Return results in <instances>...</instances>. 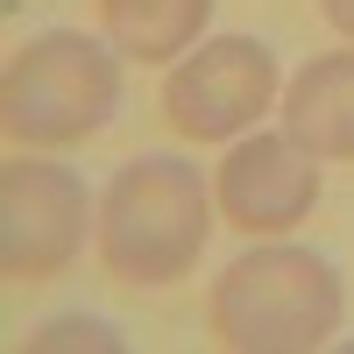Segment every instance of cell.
I'll return each mask as SVG.
<instances>
[{"label":"cell","mask_w":354,"mask_h":354,"mask_svg":"<svg viewBox=\"0 0 354 354\" xmlns=\"http://www.w3.org/2000/svg\"><path fill=\"white\" fill-rule=\"evenodd\" d=\"M205 21H213V0H100L106 43L135 64H170L205 36Z\"/></svg>","instance_id":"ba28073f"},{"label":"cell","mask_w":354,"mask_h":354,"mask_svg":"<svg viewBox=\"0 0 354 354\" xmlns=\"http://www.w3.org/2000/svg\"><path fill=\"white\" fill-rule=\"evenodd\" d=\"M340 312H347V290L333 262L312 248L270 241L234 255L213 277L205 326L227 354H312L340 333Z\"/></svg>","instance_id":"7a4b0ae2"},{"label":"cell","mask_w":354,"mask_h":354,"mask_svg":"<svg viewBox=\"0 0 354 354\" xmlns=\"http://www.w3.org/2000/svg\"><path fill=\"white\" fill-rule=\"evenodd\" d=\"M220 220L234 234H283L319 205V156L298 135H241L213 170Z\"/></svg>","instance_id":"8992f818"},{"label":"cell","mask_w":354,"mask_h":354,"mask_svg":"<svg viewBox=\"0 0 354 354\" xmlns=\"http://www.w3.org/2000/svg\"><path fill=\"white\" fill-rule=\"evenodd\" d=\"M93 192L71 163H43V149H15L0 163V270L8 283H43L71 270L85 248Z\"/></svg>","instance_id":"5b68a950"},{"label":"cell","mask_w":354,"mask_h":354,"mask_svg":"<svg viewBox=\"0 0 354 354\" xmlns=\"http://www.w3.org/2000/svg\"><path fill=\"white\" fill-rule=\"evenodd\" d=\"M28 347H121V340H113L100 319H50Z\"/></svg>","instance_id":"9c48e42d"},{"label":"cell","mask_w":354,"mask_h":354,"mask_svg":"<svg viewBox=\"0 0 354 354\" xmlns=\"http://www.w3.org/2000/svg\"><path fill=\"white\" fill-rule=\"evenodd\" d=\"M283 135H298L319 163H354V50H326L283 85Z\"/></svg>","instance_id":"52a82bcc"},{"label":"cell","mask_w":354,"mask_h":354,"mask_svg":"<svg viewBox=\"0 0 354 354\" xmlns=\"http://www.w3.org/2000/svg\"><path fill=\"white\" fill-rule=\"evenodd\" d=\"M121 106V57L85 28H43L8 57L0 128L15 149H71L100 135Z\"/></svg>","instance_id":"3957f363"},{"label":"cell","mask_w":354,"mask_h":354,"mask_svg":"<svg viewBox=\"0 0 354 354\" xmlns=\"http://www.w3.org/2000/svg\"><path fill=\"white\" fill-rule=\"evenodd\" d=\"M213 192H205L198 163L149 149L128 156L100 192V270L113 283L163 290L198 270L205 241H213Z\"/></svg>","instance_id":"6da1fadb"},{"label":"cell","mask_w":354,"mask_h":354,"mask_svg":"<svg viewBox=\"0 0 354 354\" xmlns=\"http://www.w3.org/2000/svg\"><path fill=\"white\" fill-rule=\"evenodd\" d=\"M319 15H326V21L340 28V36L354 43V0H319Z\"/></svg>","instance_id":"30bf717a"},{"label":"cell","mask_w":354,"mask_h":354,"mask_svg":"<svg viewBox=\"0 0 354 354\" xmlns=\"http://www.w3.org/2000/svg\"><path fill=\"white\" fill-rule=\"evenodd\" d=\"M277 106V50L255 36L192 43L163 78V121L185 142H241Z\"/></svg>","instance_id":"277c9868"}]
</instances>
